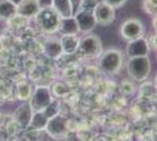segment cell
<instances>
[{
	"label": "cell",
	"instance_id": "obj_1",
	"mask_svg": "<svg viewBox=\"0 0 157 141\" xmlns=\"http://www.w3.org/2000/svg\"><path fill=\"white\" fill-rule=\"evenodd\" d=\"M151 63L149 56H140V57L129 58L127 62V72L133 80L142 82L145 81L151 75Z\"/></svg>",
	"mask_w": 157,
	"mask_h": 141
},
{
	"label": "cell",
	"instance_id": "obj_2",
	"mask_svg": "<svg viewBox=\"0 0 157 141\" xmlns=\"http://www.w3.org/2000/svg\"><path fill=\"white\" fill-rule=\"evenodd\" d=\"M33 18L36 21L37 27L45 33H55L56 31H58L59 22L61 19L52 7L39 9V11L37 12V15Z\"/></svg>",
	"mask_w": 157,
	"mask_h": 141
},
{
	"label": "cell",
	"instance_id": "obj_3",
	"mask_svg": "<svg viewBox=\"0 0 157 141\" xmlns=\"http://www.w3.org/2000/svg\"><path fill=\"white\" fill-rule=\"evenodd\" d=\"M123 54L117 49H108L105 52L99 54V66L100 71L108 73V75H116L123 67Z\"/></svg>",
	"mask_w": 157,
	"mask_h": 141
},
{
	"label": "cell",
	"instance_id": "obj_4",
	"mask_svg": "<svg viewBox=\"0 0 157 141\" xmlns=\"http://www.w3.org/2000/svg\"><path fill=\"white\" fill-rule=\"evenodd\" d=\"M101 54V42L96 35H87L79 39L76 54L82 58L98 57Z\"/></svg>",
	"mask_w": 157,
	"mask_h": 141
},
{
	"label": "cell",
	"instance_id": "obj_5",
	"mask_svg": "<svg viewBox=\"0 0 157 141\" xmlns=\"http://www.w3.org/2000/svg\"><path fill=\"white\" fill-rule=\"evenodd\" d=\"M119 35L127 41L136 39L145 35V26L137 18H129L125 20L121 26Z\"/></svg>",
	"mask_w": 157,
	"mask_h": 141
},
{
	"label": "cell",
	"instance_id": "obj_6",
	"mask_svg": "<svg viewBox=\"0 0 157 141\" xmlns=\"http://www.w3.org/2000/svg\"><path fill=\"white\" fill-rule=\"evenodd\" d=\"M46 133L52 138H59L67 135L68 133V119L63 114L57 113L54 117L49 118L45 129Z\"/></svg>",
	"mask_w": 157,
	"mask_h": 141
},
{
	"label": "cell",
	"instance_id": "obj_7",
	"mask_svg": "<svg viewBox=\"0 0 157 141\" xmlns=\"http://www.w3.org/2000/svg\"><path fill=\"white\" fill-rule=\"evenodd\" d=\"M52 100V92L47 86H38L33 89L29 99V105L33 111H42Z\"/></svg>",
	"mask_w": 157,
	"mask_h": 141
},
{
	"label": "cell",
	"instance_id": "obj_8",
	"mask_svg": "<svg viewBox=\"0 0 157 141\" xmlns=\"http://www.w3.org/2000/svg\"><path fill=\"white\" fill-rule=\"evenodd\" d=\"M93 15L95 17L96 24L104 27L109 26L115 20V9L103 1L97 3L96 8L93 11Z\"/></svg>",
	"mask_w": 157,
	"mask_h": 141
},
{
	"label": "cell",
	"instance_id": "obj_9",
	"mask_svg": "<svg viewBox=\"0 0 157 141\" xmlns=\"http://www.w3.org/2000/svg\"><path fill=\"white\" fill-rule=\"evenodd\" d=\"M149 48L147 46L145 37H139L136 39L129 40L126 47V54L128 58L140 57V56H148L149 54Z\"/></svg>",
	"mask_w": 157,
	"mask_h": 141
},
{
	"label": "cell",
	"instance_id": "obj_10",
	"mask_svg": "<svg viewBox=\"0 0 157 141\" xmlns=\"http://www.w3.org/2000/svg\"><path fill=\"white\" fill-rule=\"evenodd\" d=\"M74 18L76 19V22L78 24L79 32L88 33L94 30L96 27V20L93 15V12L82 11V10H77L74 15Z\"/></svg>",
	"mask_w": 157,
	"mask_h": 141
},
{
	"label": "cell",
	"instance_id": "obj_11",
	"mask_svg": "<svg viewBox=\"0 0 157 141\" xmlns=\"http://www.w3.org/2000/svg\"><path fill=\"white\" fill-rule=\"evenodd\" d=\"M33 110L31 109L30 105L28 101H25L22 105H20L18 108L13 111L12 119L18 123L21 129H28L30 123L31 117H33Z\"/></svg>",
	"mask_w": 157,
	"mask_h": 141
},
{
	"label": "cell",
	"instance_id": "obj_12",
	"mask_svg": "<svg viewBox=\"0 0 157 141\" xmlns=\"http://www.w3.org/2000/svg\"><path fill=\"white\" fill-rule=\"evenodd\" d=\"M59 42L61 45L63 54H69V56L76 54L79 43V38L77 35H61Z\"/></svg>",
	"mask_w": 157,
	"mask_h": 141
},
{
	"label": "cell",
	"instance_id": "obj_13",
	"mask_svg": "<svg viewBox=\"0 0 157 141\" xmlns=\"http://www.w3.org/2000/svg\"><path fill=\"white\" fill-rule=\"evenodd\" d=\"M39 9L40 8L37 0H24L17 6V13L24 16L26 18H33Z\"/></svg>",
	"mask_w": 157,
	"mask_h": 141
},
{
	"label": "cell",
	"instance_id": "obj_14",
	"mask_svg": "<svg viewBox=\"0 0 157 141\" xmlns=\"http://www.w3.org/2000/svg\"><path fill=\"white\" fill-rule=\"evenodd\" d=\"M44 47V54L50 59H59L63 56V49L59 42V39H49L42 45Z\"/></svg>",
	"mask_w": 157,
	"mask_h": 141
},
{
	"label": "cell",
	"instance_id": "obj_15",
	"mask_svg": "<svg viewBox=\"0 0 157 141\" xmlns=\"http://www.w3.org/2000/svg\"><path fill=\"white\" fill-rule=\"evenodd\" d=\"M52 8L60 18L74 16V7L70 0H52Z\"/></svg>",
	"mask_w": 157,
	"mask_h": 141
},
{
	"label": "cell",
	"instance_id": "obj_16",
	"mask_svg": "<svg viewBox=\"0 0 157 141\" xmlns=\"http://www.w3.org/2000/svg\"><path fill=\"white\" fill-rule=\"evenodd\" d=\"M58 31L61 35H78V24L76 22L74 16L67 17V18H61L60 22H59V27H58Z\"/></svg>",
	"mask_w": 157,
	"mask_h": 141
},
{
	"label": "cell",
	"instance_id": "obj_17",
	"mask_svg": "<svg viewBox=\"0 0 157 141\" xmlns=\"http://www.w3.org/2000/svg\"><path fill=\"white\" fill-rule=\"evenodd\" d=\"M33 84L29 81L22 80L16 83V97L20 101H29L31 95H33Z\"/></svg>",
	"mask_w": 157,
	"mask_h": 141
},
{
	"label": "cell",
	"instance_id": "obj_18",
	"mask_svg": "<svg viewBox=\"0 0 157 141\" xmlns=\"http://www.w3.org/2000/svg\"><path fill=\"white\" fill-rule=\"evenodd\" d=\"M47 121H48V118L46 117L42 111H33L28 129L44 131L46 124H47Z\"/></svg>",
	"mask_w": 157,
	"mask_h": 141
},
{
	"label": "cell",
	"instance_id": "obj_19",
	"mask_svg": "<svg viewBox=\"0 0 157 141\" xmlns=\"http://www.w3.org/2000/svg\"><path fill=\"white\" fill-rule=\"evenodd\" d=\"M6 22L8 24V27L10 29H12V30H22L24 28H26V26L29 22V18H26V17L16 12L15 15L11 16Z\"/></svg>",
	"mask_w": 157,
	"mask_h": 141
},
{
	"label": "cell",
	"instance_id": "obj_20",
	"mask_svg": "<svg viewBox=\"0 0 157 141\" xmlns=\"http://www.w3.org/2000/svg\"><path fill=\"white\" fill-rule=\"evenodd\" d=\"M17 12V7L9 0H0V20L7 21Z\"/></svg>",
	"mask_w": 157,
	"mask_h": 141
},
{
	"label": "cell",
	"instance_id": "obj_21",
	"mask_svg": "<svg viewBox=\"0 0 157 141\" xmlns=\"http://www.w3.org/2000/svg\"><path fill=\"white\" fill-rule=\"evenodd\" d=\"M156 97V87L155 83L151 81H145L142 86L139 87V98H145V99L154 100Z\"/></svg>",
	"mask_w": 157,
	"mask_h": 141
},
{
	"label": "cell",
	"instance_id": "obj_22",
	"mask_svg": "<svg viewBox=\"0 0 157 141\" xmlns=\"http://www.w3.org/2000/svg\"><path fill=\"white\" fill-rule=\"evenodd\" d=\"M50 92H52L54 96L58 97V98H66L71 91H70L69 84H67V81L66 82L57 81V82H55L52 86Z\"/></svg>",
	"mask_w": 157,
	"mask_h": 141
},
{
	"label": "cell",
	"instance_id": "obj_23",
	"mask_svg": "<svg viewBox=\"0 0 157 141\" xmlns=\"http://www.w3.org/2000/svg\"><path fill=\"white\" fill-rule=\"evenodd\" d=\"M59 111H60L59 101H58V100L52 99V101H50V103H49V105L47 106L44 110H42V112H44L46 117L49 119V118H52V117H54V116H56L57 113H59Z\"/></svg>",
	"mask_w": 157,
	"mask_h": 141
},
{
	"label": "cell",
	"instance_id": "obj_24",
	"mask_svg": "<svg viewBox=\"0 0 157 141\" xmlns=\"http://www.w3.org/2000/svg\"><path fill=\"white\" fill-rule=\"evenodd\" d=\"M118 89H119V92L124 96H130L136 91V88H135V84H134L133 81L126 80V79L119 83Z\"/></svg>",
	"mask_w": 157,
	"mask_h": 141
},
{
	"label": "cell",
	"instance_id": "obj_25",
	"mask_svg": "<svg viewBox=\"0 0 157 141\" xmlns=\"http://www.w3.org/2000/svg\"><path fill=\"white\" fill-rule=\"evenodd\" d=\"M77 75H78V69H77L76 62L67 63V66L63 68V78L66 79V80H70V79L76 78Z\"/></svg>",
	"mask_w": 157,
	"mask_h": 141
},
{
	"label": "cell",
	"instance_id": "obj_26",
	"mask_svg": "<svg viewBox=\"0 0 157 141\" xmlns=\"http://www.w3.org/2000/svg\"><path fill=\"white\" fill-rule=\"evenodd\" d=\"M5 127V130H6L7 132V135H8V139L10 138V137H15V135H18V132L20 131V126H19L18 123L16 122L13 119H11V120L9 121V122L6 123V126Z\"/></svg>",
	"mask_w": 157,
	"mask_h": 141
},
{
	"label": "cell",
	"instance_id": "obj_27",
	"mask_svg": "<svg viewBox=\"0 0 157 141\" xmlns=\"http://www.w3.org/2000/svg\"><path fill=\"white\" fill-rule=\"evenodd\" d=\"M98 2H99V1H97V0H82V1L79 2L78 7H77L76 10H82V11L93 12Z\"/></svg>",
	"mask_w": 157,
	"mask_h": 141
},
{
	"label": "cell",
	"instance_id": "obj_28",
	"mask_svg": "<svg viewBox=\"0 0 157 141\" xmlns=\"http://www.w3.org/2000/svg\"><path fill=\"white\" fill-rule=\"evenodd\" d=\"M143 9L147 15L154 16L157 11V0H144L143 1Z\"/></svg>",
	"mask_w": 157,
	"mask_h": 141
},
{
	"label": "cell",
	"instance_id": "obj_29",
	"mask_svg": "<svg viewBox=\"0 0 157 141\" xmlns=\"http://www.w3.org/2000/svg\"><path fill=\"white\" fill-rule=\"evenodd\" d=\"M145 39L149 51H156V35L151 33V35H148V37H145Z\"/></svg>",
	"mask_w": 157,
	"mask_h": 141
},
{
	"label": "cell",
	"instance_id": "obj_30",
	"mask_svg": "<svg viewBox=\"0 0 157 141\" xmlns=\"http://www.w3.org/2000/svg\"><path fill=\"white\" fill-rule=\"evenodd\" d=\"M126 1H127V0H103V2L109 5V6L113 7L114 9L123 7L125 5V2H126Z\"/></svg>",
	"mask_w": 157,
	"mask_h": 141
},
{
	"label": "cell",
	"instance_id": "obj_31",
	"mask_svg": "<svg viewBox=\"0 0 157 141\" xmlns=\"http://www.w3.org/2000/svg\"><path fill=\"white\" fill-rule=\"evenodd\" d=\"M37 2H38V6H39L40 9L52 7V0H37Z\"/></svg>",
	"mask_w": 157,
	"mask_h": 141
},
{
	"label": "cell",
	"instance_id": "obj_32",
	"mask_svg": "<svg viewBox=\"0 0 157 141\" xmlns=\"http://www.w3.org/2000/svg\"><path fill=\"white\" fill-rule=\"evenodd\" d=\"M80 1H82V0H70V2H71V5H73V7H74V10L77 9V7H78Z\"/></svg>",
	"mask_w": 157,
	"mask_h": 141
},
{
	"label": "cell",
	"instance_id": "obj_33",
	"mask_svg": "<svg viewBox=\"0 0 157 141\" xmlns=\"http://www.w3.org/2000/svg\"><path fill=\"white\" fill-rule=\"evenodd\" d=\"M9 1H11V2L13 3V5H15L16 7H17L19 5V3H21L22 1H24V0H9Z\"/></svg>",
	"mask_w": 157,
	"mask_h": 141
},
{
	"label": "cell",
	"instance_id": "obj_34",
	"mask_svg": "<svg viewBox=\"0 0 157 141\" xmlns=\"http://www.w3.org/2000/svg\"><path fill=\"white\" fill-rule=\"evenodd\" d=\"M2 119H3V116H2V113L0 112V124H2Z\"/></svg>",
	"mask_w": 157,
	"mask_h": 141
}]
</instances>
